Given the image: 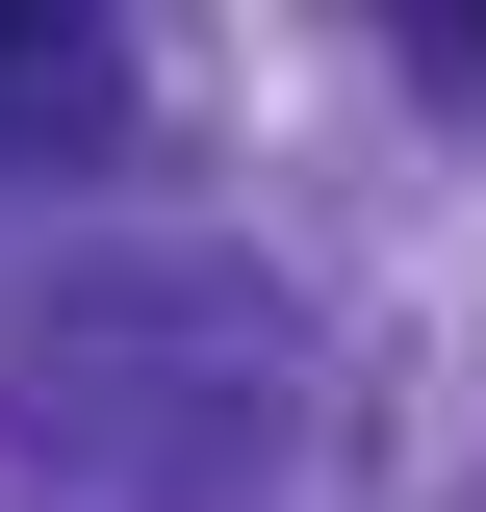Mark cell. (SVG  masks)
I'll list each match as a JSON object with an SVG mask.
<instances>
[{
    "label": "cell",
    "mask_w": 486,
    "mask_h": 512,
    "mask_svg": "<svg viewBox=\"0 0 486 512\" xmlns=\"http://www.w3.org/2000/svg\"><path fill=\"white\" fill-rule=\"evenodd\" d=\"M384 26H410V52H461V77H486V0H384Z\"/></svg>",
    "instance_id": "7a4b0ae2"
},
{
    "label": "cell",
    "mask_w": 486,
    "mask_h": 512,
    "mask_svg": "<svg viewBox=\"0 0 486 512\" xmlns=\"http://www.w3.org/2000/svg\"><path fill=\"white\" fill-rule=\"evenodd\" d=\"M128 128V26L103 0H0V154H103Z\"/></svg>",
    "instance_id": "6da1fadb"
}]
</instances>
